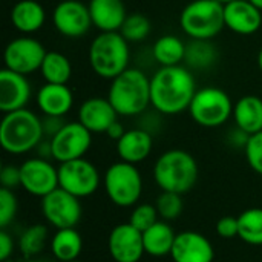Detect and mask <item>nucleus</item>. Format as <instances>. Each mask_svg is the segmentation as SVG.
Returning <instances> with one entry per match:
<instances>
[{
	"mask_svg": "<svg viewBox=\"0 0 262 262\" xmlns=\"http://www.w3.org/2000/svg\"><path fill=\"white\" fill-rule=\"evenodd\" d=\"M193 74L178 66H161L150 78V104L164 115H177L189 109L195 94Z\"/></svg>",
	"mask_w": 262,
	"mask_h": 262,
	"instance_id": "f257e3e1",
	"label": "nucleus"
},
{
	"mask_svg": "<svg viewBox=\"0 0 262 262\" xmlns=\"http://www.w3.org/2000/svg\"><path fill=\"white\" fill-rule=\"evenodd\" d=\"M107 98L118 115H140L150 106V78L140 69L127 68L112 80Z\"/></svg>",
	"mask_w": 262,
	"mask_h": 262,
	"instance_id": "f03ea898",
	"label": "nucleus"
},
{
	"mask_svg": "<svg viewBox=\"0 0 262 262\" xmlns=\"http://www.w3.org/2000/svg\"><path fill=\"white\" fill-rule=\"evenodd\" d=\"M154 180L163 192L184 195L190 192L198 181L196 160L183 149H170L157 160Z\"/></svg>",
	"mask_w": 262,
	"mask_h": 262,
	"instance_id": "7ed1b4c3",
	"label": "nucleus"
},
{
	"mask_svg": "<svg viewBox=\"0 0 262 262\" xmlns=\"http://www.w3.org/2000/svg\"><path fill=\"white\" fill-rule=\"evenodd\" d=\"M45 138L41 118L29 109H18L3 115L0 123V144L5 152L21 155L34 150Z\"/></svg>",
	"mask_w": 262,
	"mask_h": 262,
	"instance_id": "20e7f679",
	"label": "nucleus"
},
{
	"mask_svg": "<svg viewBox=\"0 0 262 262\" xmlns=\"http://www.w3.org/2000/svg\"><path fill=\"white\" fill-rule=\"evenodd\" d=\"M129 41L120 31L101 32L89 46V63L92 71L106 80H114L129 68Z\"/></svg>",
	"mask_w": 262,
	"mask_h": 262,
	"instance_id": "39448f33",
	"label": "nucleus"
},
{
	"mask_svg": "<svg viewBox=\"0 0 262 262\" xmlns=\"http://www.w3.org/2000/svg\"><path fill=\"white\" fill-rule=\"evenodd\" d=\"M180 26L192 40H212L224 28V5L216 0H193L180 15Z\"/></svg>",
	"mask_w": 262,
	"mask_h": 262,
	"instance_id": "423d86ee",
	"label": "nucleus"
},
{
	"mask_svg": "<svg viewBox=\"0 0 262 262\" xmlns=\"http://www.w3.org/2000/svg\"><path fill=\"white\" fill-rule=\"evenodd\" d=\"M107 198L118 207H134L143 193V177L137 164L126 161L114 163L103 177Z\"/></svg>",
	"mask_w": 262,
	"mask_h": 262,
	"instance_id": "0eeeda50",
	"label": "nucleus"
},
{
	"mask_svg": "<svg viewBox=\"0 0 262 262\" xmlns=\"http://www.w3.org/2000/svg\"><path fill=\"white\" fill-rule=\"evenodd\" d=\"M233 107L227 92L215 86H207L196 91L187 111L196 124L213 129L223 126L233 115Z\"/></svg>",
	"mask_w": 262,
	"mask_h": 262,
	"instance_id": "6e6552de",
	"label": "nucleus"
},
{
	"mask_svg": "<svg viewBox=\"0 0 262 262\" xmlns=\"http://www.w3.org/2000/svg\"><path fill=\"white\" fill-rule=\"evenodd\" d=\"M100 183L98 169L84 158L60 163L58 166V186L77 198L94 195Z\"/></svg>",
	"mask_w": 262,
	"mask_h": 262,
	"instance_id": "1a4fd4ad",
	"label": "nucleus"
},
{
	"mask_svg": "<svg viewBox=\"0 0 262 262\" xmlns=\"http://www.w3.org/2000/svg\"><path fill=\"white\" fill-rule=\"evenodd\" d=\"M41 213L55 230L72 229L80 223L83 207L80 198L58 187L41 198Z\"/></svg>",
	"mask_w": 262,
	"mask_h": 262,
	"instance_id": "9d476101",
	"label": "nucleus"
},
{
	"mask_svg": "<svg viewBox=\"0 0 262 262\" xmlns=\"http://www.w3.org/2000/svg\"><path fill=\"white\" fill-rule=\"evenodd\" d=\"M45 46L32 37H18L8 43L5 48L3 60L5 68L28 75L35 71H40L41 63L46 55Z\"/></svg>",
	"mask_w": 262,
	"mask_h": 262,
	"instance_id": "9b49d317",
	"label": "nucleus"
},
{
	"mask_svg": "<svg viewBox=\"0 0 262 262\" xmlns=\"http://www.w3.org/2000/svg\"><path fill=\"white\" fill-rule=\"evenodd\" d=\"M92 144V132L88 130L80 121L66 123L60 132L51 138L52 158L58 163H66L84 158Z\"/></svg>",
	"mask_w": 262,
	"mask_h": 262,
	"instance_id": "f8f14e48",
	"label": "nucleus"
},
{
	"mask_svg": "<svg viewBox=\"0 0 262 262\" xmlns=\"http://www.w3.org/2000/svg\"><path fill=\"white\" fill-rule=\"evenodd\" d=\"M21 187L32 196L45 198L58 189V169L49 160L35 157L20 166Z\"/></svg>",
	"mask_w": 262,
	"mask_h": 262,
	"instance_id": "ddd939ff",
	"label": "nucleus"
},
{
	"mask_svg": "<svg viewBox=\"0 0 262 262\" xmlns=\"http://www.w3.org/2000/svg\"><path fill=\"white\" fill-rule=\"evenodd\" d=\"M55 29L68 38H80L89 32L92 25L89 8L80 0H63L52 12Z\"/></svg>",
	"mask_w": 262,
	"mask_h": 262,
	"instance_id": "4468645a",
	"label": "nucleus"
},
{
	"mask_svg": "<svg viewBox=\"0 0 262 262\" xmlns=\"http://www.w3.org/2000/svg\"><path fill=\"white\" fill-rule=\"evenodd\" d=\"M107 247L115 262H138L146 253L143 233L129 223L118 224L112 229Z\"/></svg>",
	"mask_w": 262,
	"mask_h": 262,
	"instance_id": "2eb2a0df",
	"label": "nucleus"
},
{
	"mask_svg": "<svg viewBox=\"0 0 262 262\" xmlns=\"http://www.w3.org/2000/svg\"><path fill=\"white\" fill-rule=\"evenodd\" d=\"M31 92L26 75L8 68L0 71V111L3 114L25 109L31 100Z\"/></svg>",
	"mask_w": 262,
	"mask_h": 262,
	"instance_id": "dca6fc26",
	"label": "nucleus"
},
{
	"mask_svg": "<svg viewBox=\"0 0 262 262\" xmlns=\"http://www.w3.org/2000/svg\"><path fill=\"white\" fill-rule=\"evenodd\" d=\"M170 256L173 262H213L215 250L204 235L187 230L177 233Z\"/></svg>",
	"mask_w": 262,
	"mask_h": 262,
	"instance_id": "f3484780",
	"label": "nucleus"
},
{
	"mask_svg": "<svg viewBox=\"0 0 262 262\" xmlns=\"http://www.w3.org/2000/svg\"><path fill=\"white\" fill-rule=\"evenodd\" d=\"M226 28L239 34H255L262 25V12L249 0H235L224 5Z\"/></svg>",
	"mask_w": 262,
	"mask_h": 262,
	"instance_id": "a211bd4d",
	"label": "nucleus"
},
{
	"mask_svg": "<svg viewBox=\"0 0 262 262\" xmlns=\"http://www.w3.org/2000/svg\"><path fill=\"white\" fill-rule=\"evenodd\" d=\"M117 117L118 114L109 98H88L78 109V121L92 134H106L109 126L117 121Z\"/></svg>",
	"mask_w": 262,
	"mask_h": 262,
	"instance_id": "6ab92c4d",
	"label": "nucleus"
},
{
	"mask_svg": "<svg viewBox=\"0 0 262 262\" xmlns=\"http://www.w3.org/2000/svg\"><path fill=\"white\" fill-rule=\"evenodd\" d=\"M154 147L152 134L143 127L126 130L124 135L117 141V154L121 161L138 164L144 161Z\"/></svg>",
	"mask_w": 262,
	"mask_h": 262,
	"instance_id": "aec40b11",
	"label": "nucleus"
},
{
	"mask_svg": "<svg viewBox=\"0 0 262 262\" xmlns=\"http://www.w3.org/2000/svg\"><path fill=\"white\" fill-rule=\"evenodd\" d=\"M92 25L101 32L120 31L127 12L123 0H89Z\"/></svg>",
	"mask_w": 262,
	"mask_h": 262,
	"instance_id": "412c9836",
	"label": "nucleus"
},
{
	"mask_svg": "<svg viewBox=\"0 0 262 262\" xmlns=\"http://www.w3.org/2000/svg\"><path fill=\"white\" fill-rule=\"evenodd\" d=\"M37 104L45 115L64 117L74 104V95L66 84L46 83L37 94Z\"/></svg>",
	"mask_w": 262,
	"mask_h": 262,
	"instance_id": "4be33fe9",
	"label": "nucleus"
},
{
	"mask_svg": "<svg viewBox=\"0 0 262 262\" xmlns=\"http://www.w3.org/2000/svg\"><path fill=\"white\" fill-rule=\"evenodd\" d=\"M233 120L238 129L247 135L262 130V98L258 95L241 97L233 107Z\"/></svg>",
	"mask_w": 262,
	"mask_h": 262,
	"instance_id": "5701e85b",
	"label": "nucleus"
},
{
	"mask_svg": "<svg viewBox=\"0 0 262 262\" xmlns=\"http://www.w3.org/2000/svg\"><path fill=\"white\" fill-rule=\"evenodd\" d=\"M46 14L37 0H18L11 9V21L21 34H32L41 29Z\"/></svg>",
	"mask_w": 262,
	"mask_h": 262,
	"instance_id": "b1692460",
	"label": "nucleus"
},
{
	"mask_svg": "<svg viewBox=\"0 0 262 262\" xmlns=\"http://www.w3.org/2000/svg\"><path fill=\"white\" fill-rule=\"evenodd\" d=\"M175 238H177V233L167 224V221L160 220L150 229L143 232L144 250L147 255L155 256V258L167 256L172 252Z\"/></svg>",
	"mask_w": 262,
	"mask_h": 262,
	"instance_id": "393cba45",
	"label": "nucleus"
},
{
	"mask_svg": "<svg viewBox=\"0 0 262 262\" xmlns=\"http://www.w3.org/2000/svg\"><path fill=\"white\" fill-rule=\"evenodd\" d=\"M83 250L81 235L72 229H60L51 239V252L54 258L60 262H71L78 259Z\"/></svg>",
	"mask_w": 262,
	"mask_h": 262,
	"instance_id": "a878e982",
	"label": "nucleus"
},
{
	"mask_svg": "<svg viewBox=\"0 0 262 262\" xmlns=\"http://www.w3.org/2000/svg\"><path fill=\"white\" fill-rule=\"evenodd\" d=\"M152 52L161 66H178L186 58V45L177 35H163L155 41Z\"/></svg>",
	"mask_w": 262,
	"mask_h": 262,
	"instance_id": "bb28decb",
	"label": "nucleus"
},
{
	"mask_svg": "<svg viewBox=\"0 0 262 262\" xmlns=\"http://www.w3.org/2000/svg\"><path fill=\"white\" fill-rule=\"evenodd\" d=\"M40 72L46 83L66 84L72 75V64L66 55L57 51H49L45 55Z\"/></svg>",
	"mask_w": 262,
	"mask_h": 262,
	"instance_id": "cd10ccee",
	"label": "nucleus"
},
{
	"mask_svg": "<svg viewBox=\"0 0 262 262\" xmlns=\"http://www.w3.org/2000/svg\"><path fill=\"white\" fill-rule=\"evenodd\" d=\"M238 238L249 246H262V209L252 207L238 216Z\"/></svg>",
	"mask_w": 262,
	"mask_h": 262,
	"instance_id": "c85d7f7f",
	"label": "nucleus"
},
{
	"mask_svg": "<svg viewBox=\"0 0 262 262\" xmlns=\"http://www.w3.org/2000/svg\"><path fill=\"white\" fill-rule=\"evenodd\" d=\"M218 57L216 48L210 40H192L186 45V61L189 66L196 69H206L215 63Z\"/></svg>",
	"mask_w": 262,
	"mask_h": 262,
	"instance_id": "c756f323",
	"label": "nucleus"
},
{
	"mask_svg": "<svg viewBox=\"0 0 262 262\" xmlns=\"http://www.w3.org/2000/svg\"><path fill=\"white\" fill-rule=\"evenodd\" d=\"M48 236H49V232H48L46 226H43V224L31 226L21 233V236L18 239V250L26 258H34L43 252V249L48 243Z\"/></svg>",
	"mask_w": 262,
	"mask_h": 262,
	"instance_id": "7c9ffc66",
	"label": "nucleus"
},
{
	"mask_svg": "<svg viewBox=\"0 0 262 262\" xmlns=\"http://www.w3.org/2000/svg\"><path fill=\"white\" fill-rule=\"evenodd\" d=\"M150 29H152L150 20L141 12H134V14H127L123 26L120 28V34L129 43H138L143 41L150 34Z\"/></svg>",
	"mask_w": 262,
	"mask_h": 262,
	"instance_id": "2f4dec72",
	"label": "nucleus"
},
{
	"mask_svg": "<svg viewBox=\"0 0 262 262\" xmlns=\"http://www.w3.org/2000/svg\"><path fill=\"white\" fill-rule=\"evenodd\" d=\"M155 207L158 210L160 220L163 221H173L180 218L184 209L183 195L173 192H161L155 201Z\"/></svg>",
	"mask_w": 262,
	"mask_h": 262,
	"instance_id": "473e14b6",
	"label": "nucleus"
},
{
	"mask_svg": "<svg viewBox=\"0 0 262 262\" xmlns=\"http://www.w3.org/2000/svg\"><path fill=\"white\" fill-rule=\"evenodd\" d=\"M160 221V215L155 206L152 204H140L135 206L130 216H129V224H132L137 230L141 233L150 229L155 223Z\"/></svg>",
	"mask_w": 262,
	"mask_h": 262,
	"instance_id": "72a5a7b5",
	"label": "nucleus"
},
{
	"mask_svg": "<svg viewBox=\"0 0 262 262\" xmlns=\"http://www.w3.org/2000/svg\"><path fill=\"white\" fill-rule=\"evenodd\" d=\"M17 198L11 189H0V227L6 229L17 215Z\"/></svg>",
	"mask_w": 262,
	"mask_h": 262,
	"instance_id": "f704fd0d",
	"label": "nucleus"
},
{
	"mask_svg": "<svg viewBox=\"0 0 262 262\" xmlns=\"http://www.w3.org/2000/svg\"><path fill=\"white\" fill-rule=\"evenodd\" d=\"M244 150L249 166L256 173L262 175V130L249 137Z\"/></svg>",
	"mask_w": 262,
	"mask_h": 262,
	"instance_id": "c9c22d12",
	"label": "nucleus"
},
{
	"mask_svg": "<svg viewBox=\"0 0 262 262\" xmlns=\"http://www.w3.org/2000/svg\"><path fill=\"white\" fill-rule=\"evenodd\" d=\"M0 183L5 189H15L17 186H21V177H20V167L8 164L3 166L0 170Z\"/></svg>",
	"mask_w": 262,
	"mask_h": 262,
	"instance_id": "e433bc0d",
	"label": "nucleus"
},
{
	"mask_svg": "<svg viewBox=\"0 0 262 262\" xmlns=\"http://www.w3.org/2000/svg\"><path fill=\"white\" fill-rule=\"evenodd\" d=\"M216 233L224 239H232L238 236V218L233 216H223L216 223Z\"/></svg>",
	"mask_w": 262,
	"mask_h": 262,
	"instance_id": "4c0bfd02",
	"label": "nucleus"
},
{
	"mask_svg": "<svg viewBox=\"0 0 262 262\" xmlns=\"http://www.w3.org/2000/svg\"><path fill=\"white\" fill-rule=\"evenodd\" d=\"M64 124H66V123L63 121V117L45 115V118H41V127H43V135H45V138L51 140L52 137H55Z\"/></svg>",
	"mask_w": 262,
	"mask_h": 262,
	"instance_id": "58836bf2",
	"label": "nucleus"
},
{
	"mask_svg": "<svg viewBox=\"0 0 262 262\" xmlns=\"http://www.w3.org/2000/svg\"><path fill=\"white\" fill-rule=\"evenodd\" d=\"M12 253H14L12 236L5 229H2V232H0V262L9 261Z\"/></svg>",
	"mask_w": 262,
	"mask_h": 262,
	"instance_id": "ea45409f",
	"label": "nucleus"
},
{
	"mask_svg": "<svg viewBox=\"0 0 262 262\" xmlns=\"http://www.w3.org/2000/svg\"><path fill=\"white\" fill-rule=\"evenodd\" d=\"M124 127H123V124L117 120L115 123H112L111 126H109V129L106 130V135L111 138V140H115V141H118L123 135H124Z\"/></svg>",
	"mask_w": 262,
	"mask_h": 262,
	"instance_id": "a19ab883",
	"label": "nucleus"
},
{
	"mask_svg": "<svg viewBox=\"0 0 262 262\" xmlns=\"http://www.w3.org/2000/svg\"><path fill=\"white\" fill-rule=\"evenodd\" d=\"M250 3H253L258 9H261L262 11V0H249Z\"/></svg>",
	"mask_w": 262,
	"mask_h": 262,
	"instance_id": "79ce46f5",
	"label": "nucleus"
},
{
	"mask_svg": "<svg viewBox=\"0 0 262 262\" xmlns=\"http://www.w3.org/2000/svg\"><path fill=\"white\" fill-rule=\"evenodd\" d=\"M258 66H259V69H261L262 72V48L261 51H259V54H258Z\"/></svg>",
	"mask_w": 262,
	"mask_h": 262,
	"instance_id": "37998d69",
	"label": "nucleus"
},
{
	"mask_svg": "<svg viewBox=\"0 0 262 262\" xmlns=\"http://www.w3.org/2000/svg\"><path fill=\"white\" fill-rule=\"evenodd\" d=\"M216 2H220V3H223V5H227V3H230V2H235V0H216Z\"/></svg>",
	"mask_w": 262,
	"mask_h": 262,
	"instance_id": "c03bdc74",
	"label": "nucleus"
},
{
	"mask_svg": "<svg viewBox=\"0 0 262 262\" xmlns=\"http://www.w3.org/2000/svg\"><path fill=\"white\" fill-rule=\"evenodd\" d=\"M71 262H81V261H78V259H75V261H71Z\"/></svg>",
	"mask_w": 262,
	"mask_h": 262,
	"instance_id": "a18cd8bd",
	"label": "nucleus"
},
{
	"mask_svg": "<svg viewBox=\"0 0 262 262\" xmlns=\"http://www.w3.org/2000/svg\"><path fill=\"white\" fill-rule=\"evenodd\" d=\"M37 262H46V261H37Z\"/></svg>",
	"mask_w": 262,
	"mask_h": 262,
	"instance_id": "49530a36",
	"label": "nucleus"
},
{
	"mask_svg": "<svg viewBox=\"0 0 262 262\" xmlns=\"http://www.w3.org/2000/svg\"><path fill=\"white\" fill-rule=\"evenodd\" d=\"M3 262H11V261H3Z\"/></svg>",
	"mask_w": 262,
	"mask_h": 262,
	"instance_id": "de8ad7c7",
	"label": "nucleus"
}]
</instances>
